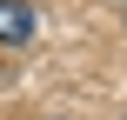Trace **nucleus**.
I'll list each match as a JSON object with an SVG mask.
<instances>
[{"label": "nucleus", "instance_id": "nucleus-1", "mask_svg": "<svg viewBox=\"0 0 127 120\" xmlns=\"http://www.w3.org/2000/svg\"><path fill=\"white\" fill-rule=\"evenodd\" d=\"M33 27H40V13L27 0H0V47H27Z\"/></svg>", "mask_w": 127, "mask_h": 120}, {"label": "nucleus", "instance_id": "nucleus-2", "mask_svg": "<svg viewBox=\"0 0 127 120\" xmlns=\"http://www.w3.org/2000/svg\"><path fill=\"white\" fill-rule=\"evenodd\" d=\"M121 7H127V0H121Z\"/></svg>", "mask_w": 127, "mask_h": 120}]
</instances>
